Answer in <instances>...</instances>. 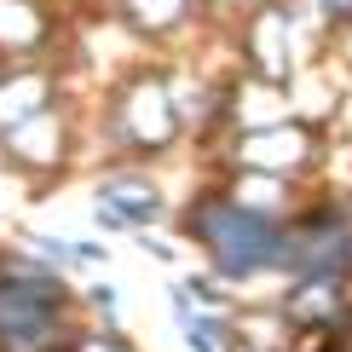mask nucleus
<instances>
[{
    "instance_id": "nucleus-18",
    "label": "nucleus",
    "mask_w": 352,
    "mask_h": 352,
    "mask_svg": "<svg viewBox=\"0 0 352 352\" xmlns=\"http://www.w3.org/2000/svg\"><path fill=\"white\" fill-rule=\"evenodd\" d=\"M127 243L144 248V254H151L156 266H168V272H179V260H185V254H179V237H162V226H156V231H133Z\"/></svg>"
},
{
    "instance_id": "nucleus-5",
    "label": "nucleus",
    "mask_w": 352,
    "mask_h": 352,
    "mask_svg": "<svg viewBox=\"0 0 352 352\" xmlns=\"http://www.w3.org/2000/svg\"><path fill=\"white\" fill-rule=\"evenodd\" d=\"M81 144H87V122L76 98H58V104L35 110L29 122L6 127L0 133V162H6L12 179H23L29 190H52L69 179V168L81 162Z\"/></svg>"
},
{
    "instance_id": "nucleus-19",
    "label": "nucleus",
    "mask_w": 352,
    "mask_h": 352,
    "mask_svg": "<svg viewBox=\"0 0 352 352\" xmlns=\"http://www.w3.org/2000/svg\"><path fill=\"white\" fill-rule=\"evenodd\" d=\"M318 18V35H346L352 29V0H306Z\"/></svg>"
},
{
    "instance_id": "nucleus-11",
    "label": "nucleus",
    "mask_w": 352,
    "mask_h": 352,
    "mask_svg": "<svg viewBox=\"0 0 352 352\" xmlns=\"http://www.w3.org/2000/svg\"><path fill=\"white\" fill-rule=\"evenodd\" d=\"M64 12L52 0H0V64L18 58H58Z\"/></svg>"
},
{
    "instance_id": "nucleus-17",
    "label": "nucleus",
    "mask_w": 352,
    "mask_h": 352,
    "mask_svg": "<svg viewBox=\"0 0 352 352\" xmlns=\"http://www.w3.org/2000/svg\"><path fill=\"white\" fill-rule=\"evenodd\" d=\"M64 352H139V346L127 341V329H93V324H81L64 341Z\"/></svg>"
},
{
    "instance_id": "nucleus-3",
    "label": "nucleus",
    "mask_w": 352,
    "mask_h": 352,
    "mask_svg": "<svg viewBox=\"0 0 352 352\" xmlns=\"http://www.w3.org/2000/svg\"><path fill=\"white\" fill-rule=\"evenodd\" d=\"M81 324L76 283L18 243H0V352H64Z\"/></svg>"
},
{
    "instance_id": "nucleus-15",
    "label": "nucleus",
    "mask_w": 352,
    "mask_h": 352,
    "mask_svg": "<svg viewBox=\"0 0 352 352\" xmlns=\"http://www.w3.org/2000/svg\"><path fill=\"white\" fill-rule=\"evenodd\" d=\"M12 243H18L23 254L47 260L52 272L76 277V237H58V231H35V226H18V231H12Z\"/></svg>"
},
{
    "instance_id": "nucleus-20",
    "label": "nucleus",
    "mask_w": 352,
    "mask_h": 352,
    "mask_svg": "<svg viewBox=\"0 0 352 352\" xmlns=\"http://www.w3.org/2000/svg\"><path fill=\"white\" fill-rule=\"evenodd\" d=\"M248 0H202V23H214V18H226V12H243Z\"/></svg>"
},
{
    "instance_id": "nucleus-6",
    "label": "nucleus",
    "mask_w": 352,
    "mask_h": 352,
    "mask_svg": "<svg viewBox=\"0 0 352 352\" xmlns=\"http://www.w3.org/2000/svg\"><path fill=\"white\" fill-rule=\"evenodd\" d=\"M289 277H335V283H352V202L341 190L312 185L306 202L289 214L283 283Z\"/></svg>"
},
{
    "instance_id": "nucleus-10",
    "label": "nucleus",
    "mask_w": 352,
    "mask_h": 352,
    "mask_svg": "<svg viewBox=\"0 0 352 352\" xmlns=\"http://www.w3.org/2000/svg\"><path fill=\"white\" fill-rule=\"evenodd\" d=\"M116 29H127L133 41H144V47H179V41L197 35L202 23V0H104Z\"/></svg>"
},
{
    "instance_id": "nucleus-12",
    "label": "nucleus",
    "mask_w": 352,
    "mask_h": 352,
    "mask_svg": "<svg viewBox=\"0 0 352 352\" xmlns=\"http://www.w3.org/2000/svg\"><path fill=\"white\" fill-rule=\"evenodd\" d=\"M272 306L283 312L289 329H335L341 335L346 312H352V283H335V277H289L283 295H272Z\"/></svg>"
},
{
    "instance_id": "nucleus-21",
    "label": "nucleus",
    "mask_w": 352,
    "mask_h": 352,
    "mask_svg": "<svg viewBox=\"0 0 352 352\" xmlns=\"http://www.w3.org/2000/svg\"><path fill=\"white\" fill-rule=\"evenodd\" d=\"M341 352H352V312H346V324H341Z\"/></svg>"
},
{
    "instance_id": "nucleus-4",
    "label": "nucleus",
    "mask_w": 352,
    "mask_h": 352,
    "mask_svg": "<svg viewBox=\"0 0 352 352\" xmlns=\"http://www.w3.org/2000/svg\"><path fill=\"white\" fill-rule=\"evenodd\" d=\"M214 151L219 173H272V179H295V185H318L329 156V122L324 116H283L272 127H248V133H226Z\"/></svg>"
},
{
    "instance_id": "nucleus-8",
    "label": "nucleus",
    "mask_w": 352,
    "mask_h": 352,
    "mask_svg": "<svg viewBox=\"0 0 352 352\" xmlns=\"http://www.w3.org/2000/svg\"><path fill=\"white\" fill-rule=\"evenodd\" d=\"M87 214H93L98 237H133V231L168 226L173 202H168V185L144 162H116V168L93 173V185H87Z\"/></svg>"
},
{
    "instance_id": "nucleus-9",
    "label": "nucleus",
    "mask_w": 352,
    "mask_h": 352,
    "mask_svg": "<svg viewBox=\"0 0 352 352\" xmlns=\"http://www.w3.org/2000/svg\"><path fill=\"white\" fill-rule=\"evenodd\" d=\"M69 98V69L58 58H18V64H0V133L29 122L35 110Z\"/></svg>"
},
{
    "instance_id": "nucleus-13",
    "label": "nucleus",
    "mask_w": 352,
    "mask_h": 352,
    "mask_svg": "<svg viewBox=\"0 0 352 352\" xmlns=\"http://www.w3.org/2000/svg\"><path fill=\"white\" fill-rule=\"evenodd\" d=\"M168 312H173V329H179L185 352H226L231 341V312H208L185 295L179 277H168Z\"/></svg>"
},
{
    "instance_id": "nucleus-16",
    "label": "nucleus",
    "mask_w": 352,
    "mask_h": 352,
    "mask_svg": "<svg viewBox=\"0 0 352 352\" xmlns=\"http://www.w3.org/2000/svg\"><path fill=\"white\" fill-rule=\"evenodd\" d=\"M76 300L93 329H122V289L110 277H87V289H76Z\"/></svg>"
},
{
    "instance_id": "nucleus-2",
    "label": "nucleus",
    "mask_w": 352,
    "mask_h": 352,
    "mask_svg": "<svg viewBox=\"0 0 352 352\" xmlns=\"http://www.w3.org/2000/svg\"><path fill=\"white\" fill-rule=\"evenodd\" d=\"M93 139L104 151V168L116 162H162L179 144V116H173V93H168V64L162 58H139L98 93V116H93Z\"/></svg>"
},
{
    "instance_id": "nucleus-7",
    "label": "nucleus",
    "mask_w": 352,
    "mask_h": 352,
    "mask_svg": "<svg viewBox=\"0 0 352 352\" xmlns=\"http://www.w3.org/2000/svg\"><path fill=\"white\" fill-rule=\"evenodd\" d=\"M300 12L295 0H248L231 23V64L243 76H260L295 93L300 81Z\"/></svg>"
},
{
    "instance_id": "nucleus-14",
    "label": "nucleus",
    "mask_w": 352,
    "mask_h": 352,
    "mask_svg": "<svg viewBox=\"0 0 352 352\" xmlns=\"http://www.w3.org/2000/svg\"><path fill=\"white\" fill-rule=\"evenodd\" d=\"M219 185H226L231 202H243V208H254L266 219H289L306 202V190H312L295 179H272V173H219Z\"/></svg>"
},
{
    "instance_id": "nucleus-1",
    "label": "nucleus",
    "mask_w": 352,
    "mask_h": 352,
    "mask_svg": "<svg viewBox=\"0 0 352 352\" xmlns=\"http://www.w3.org/2000/svg\"><path fill=\"white\" fill-rule=\"evenodd\" d=\"M173 237L202 254V272H214L226 289H248L260 277H283L289 219H266L226 197V185L208 179L185 197V208L168 219Z\"/></svg>"
}]
</instances>
